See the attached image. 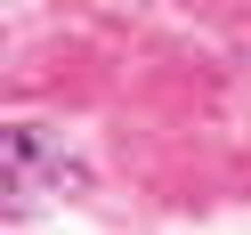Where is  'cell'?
I'll use <instances>...</instances> for the list:
<instances>
[{"label": "cell", "instance_id": "6da1fadb", "mask_svg": "<svg viewBox=\"0 0 251 235\" xmlns=\"http://www.w3.org/2000/svg\"><path fill=\"white\" fill-rule=\"evenodd\" d=\"M81 186H89V170L73 162V146L57 130H33V122L0 130V211L8 219H33L41 203H65Z\"/></svg>", "mask_w": 251, "mask_h": 235}]
</instances>
